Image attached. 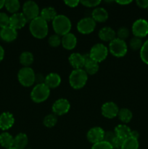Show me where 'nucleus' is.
Instances as JSON below:
<instances>
[{"mask_svg": "<svg viewBox=\"0 0 148 149\" xmlns=\"http://www.w3.org/2000/svg\"><path fill=\"white\" fill-rule=\"evenodd\" d=\"M48 43L52 47H57L61 45V38L60 36L57 34H52L50 36L48 39Z\"/></svg>", "mask_w": 148, "mask_h": 149, "instance_id": "34", "label": "nucleus"}, {"mask_svg": "<svg viewBox=\"0 0 148 149\" xmlns=\"http://www.w3.org/2000/svg\"><path fill=\"white\" fill-rule=\"evenodd\" d=\"M89 54L93 61L99 63L106 59L108 55V49L103 44L97 43L91 47Z\"/></svg>", "mask_w": 148, "mask_h": 149, "instance_id": "7", "label": "nucleus"}, {"mask_svg": "<svg viewBox=\"0 0 148 149\" xmlns=\"http://www.w3.org/2000/svg\"><path fill=\"white\" fill-rule=\"evenodd\" d=\"M96 22L91 17H86L81 19L77 23V29L82 34H89L95 29Z\"/></svg>", "mask_w": 148, "mask_h": 149, "instance_id": "9", "label": "nucleus"}, {"mask_svg": "<svg viewBox=\"0 0 148 149\" xmlns=\"http://www.w3.org/2000/svg\"><path fill=\"white\" fill-rule=\"evenodd\" d=\"M91 149H113V148L109 143L102 141L97 143L93 144Z\"/></svg>", "mask_w": 148, "mask_h": 149, "instance_id": "37", "label": "nucleus"}, {"mask_svg": "<svg viewBox=\"0 0 148 149\" xmlns=\"http://www.w3.org/2000/svg\"><path fill=\"white\" fill-rule=\"evenodd\" d=\"M123 140H121L120 138H119L118 137L116 136L115 138L113 140V142L111 143V144H110V145L113 146V149H114V148L120 149V148H121V146H122V144H123Z\"/></svg>", "mask_w": 148, "mask_h": 149, "instance_id": "40", "label": "nucleus"}, {"mask_svg": "<svg viewBox=\"0 0 148 149\" xmlns=\"http://www.w3.org/2000/svg\"><path fill=\"white\" fill-rule=\"evenodd\" d=\"M14 138L8 132H2L0 134V145L6 149L13 147Z\"/></svg>", "mask_w": 148, "mask_h": 149, "instance_id": "26", "label": "nucleus"}, {"mask_svg": "<svg viewBox=\"0 0 148 149\" xmlns=\"http://www.w3.org/2000/svg\"><path fill=\"white\" fill-rule=\"evenodd\" d=\"M57 122V116L54 113H49L46 115L43 120V124L48 128H52L56 125Z\"/></svg>", "mask_w": 148, "mask_h": 149, "instance_id": "31", "label": "nucleus"}, {"mask_svg": "<svg viewBox=\"0 0 148 149\" xmlns=\"http://www.w3.org/2000/svg\"><path fill=\"white\" fill-rule=\"evenodd\" d=\"M61 83L60 76L56 73H50L45 77L44 84L49 89H55L59 87Z\"/></svg>", "mask_w": 148, "mask_h": 149, "instance_id": "22", "label": "nucleus"}, {"mask_svg": "<svg viewBox=\"0 0 148 149\" xmlns=\"http://www.w3.org/2000/svg\"><path fill=\"white\" fill-rule=\"evenodd\" d=\"M52 27L56 34L64 36L70 33L72 25L71 20L64 15H57L52 21Z\"/></svg>", "mask_w": 148, "mask_h": 149, "instance_id": "2", "label": "nucleus"}, {"mask_svg": "<svg viewBox=\"0 0 148 149\" xmlns=\"http://www.w3.org/2000/svg\"><path fill=\"white\" fill-rule=\"evenodd\" d=\"M61 45L65 49L71 50L74 49L77 45V38L73 33H68L61 38Z\"/></svg>", "mask_w": 148, "mask_h": 149, "instance_id": "18", "label": "nucleus"}, {"mask_svg": "<svg viewBox=\"0 0 148 149\" xmlns=\"http://www.w3.org/2000/svg\"><path fill=\"white\" fill-rule=\"evenodd\" d=\"M118 106L113 102L104 103L101 107L102 114L107 119H113V118L118 116Z\"/></svg>", "mask_w": 148, "mask_h": 149, "instance_id": "13", "label": "nucleus"}, {"mask_svg": "<svg viewBox=\"0 0 148 149\" xmlns=\"http://www.w3.org/2000/svg\"><path fill=\"white\" fill-rule=\"evenodd\" d=\"M17 36V31L11 26H7L0 30V38L6 42H13Z\"/></svg>", "mask_w": 148, "mask_h": 149, "instance_id": "16", "label": "nucleus"}, {"mask_svg": "<svg viewBox=\"0 0 148 149\" xmlns=\"http://www.w3.org/2000/svg\"><path fill=\"white\" fill-rule=\"evenodd\" d=\"M19 82L23 87H31L36 82V74L30 67H23L17 74Z\"/></svg>", "mask_w": 148, "mask_h": 149, "instance_id": "5", "label": "nucleus"}, {"mask_svg": "<svg viewBox=\"0 0 148 149\" xmlns=\"http://www.w3.org/2000/svg\"><path fill=\"white\" fill-rule=\"evenodd\" d=\"M52 109L54 114L56 116H62L69 111L71 104L66 99L59 98L53 103Z\"/></svg>", "mask_w": 148, "mask_h": 149, "instance_id": "11", "label": "nucleus"}, {"mask_svg": "<svg viewBox=\"0 0 148 149\" xmlns=\"http://www.w3.org/2000/svg\"><path fill=\"white\" fill-rule=\"evenodd\" d=\"M28 138L25 133H19L14 138L13 147L17 149H24L27 146Z\"/></svg>", "mask_w": 148, "mask_h": 149, "instance_id": "24", "label": "nucleus"}, {"mask_svg": "<svg viewBox=\"0 0 148 149\" xmlns=\"http://www.w3.org/2000/svg\"><path fill=\"white\" fill-rule=\"evenodd\" d=\"M50 95V89L44 84H37L31 90L30 98L35 103H42L48 99Z\"/></svg>", "mask_w": 148, "mask_h": 149, "instance_id": "4", "label": "nucleus"}, {"mask_svg": "<svg viewBox=\"0 0 148 149\" xmlns=\"http://www.w3.org/2000/svg\"><path fill=\"white\" fill-rule=\"evenodd\" d=\"M132 33L136 37H145L148 34V22L145 19L136 20L132 25Z\"/></svg>", "mask_w": 148, "mask_h": 149, "instance_id": "10", "label": "nucleus"}, {"mask_svg": "<svg viewBox=\"0 0 148 149\" xmlns=\"http://www.w3.org/2000/svg\"><path fill=\"white\" fill-rule=\"evenodd\" d=\"M27 22L28 20L23 14V13H15L10 17V26L15 30L24 27Z\"/></svg>", "mask_w": 148, "mask_h": 149, "instance_id": "14", "label": "nucleus"}, {"mask_svg": "<svg viewBox=\"0 0 148 149\" xmlns=\"http://www.w3.org/2000/svg\"><path fill=\"white\" fill-rule=\"evenodd\" d=\"M64 2L69 7L73 8V7H77L78 5V4L80 3V1H77V0H68V1H65Z\"/></svg>", "mask_w": 148, "mask_h": 149, "instance_id": "42", "label": "nucleus"}, {"mask_svg": "<svg viewBox=\"0 0 148 149\" xmlns=\"http://www.w3.org/2000/svg\"><path fill=\"white\" fill-rule=\"evenodd\" d=\"M10 26V17L4 13H0V28L3 29Z\"/></svg>", "mask_w": 148, "mask_h": 149, "instance_id": "36", "label": "nucleus"}, {"mask_svg": "<svg viewBox=\"0 0 148 149\" xmlns=\"http://www.w3.org/2000/svg\"><path fill=\"white\" fill-rule=\"evenodd\" d=\"M118 116L119 119L122 122H123L125 124H127L129 122H130V121L132 119L133 113H132V112L129 109L123 108V109H119Z\"/></svg>", "mask_w": 148, "mask_h": 149, "instance_id": "28", "label": "nucleus"}, {"mask_svg": "<svg viewBox=\"0 0 148 149\" xmlns=\"http://www.w3.org/2000/svg\"><path fill=\"white\" fill-rule=\"evenodd\" d=\"M7 149H17V148H15V147H11V148H7Z\"/></svg>", "mask_w": 148, "mask_h": 149, "instance_id": "48", "label": "nucleus"}, {"mask_svg": "<svg viewBox=\"0 0 148 149\" xmlns=\"http://www.w3.org/2000/svg\"><path fill=\"white\" fill-rule=\"evenodd\" d=\"M57 15V11L53 8V7H48L44 8L40 12V17L46 22L53 21L55 17Z\"/></svg>", "mask_w": 148, "mask_h": 149, "instance_id": "25", "label": "nucleus"}, {"mask_svg": "<svg viewBox=\"0 0 148 149\" xmlns=\"http://www.w3.org/2000/svg\"><path fill=\"white\" fill-rule=\"evenodd\" d=\"M29 29L30 33L36 39H44L47 36L49 31L47 22L45 21L40 16L30 21Z\"/></svg>", "mask_w": 148, "mask_h": 149, "instance_id": "1", "label": "nucleus"}, {"mask_svg": "<svg viewBox=\"0 0 148 149\" xmlns=\"http://www.w3.org/2000/svg\"><path fill=\"white\" fill-rule=\"evenodd\" d=\"M39 7L33 1H27L23 5V14L28 20L31 21L39 16Z\"/></svg>", "mask_w": 148, "mask_h": 149, "instance_id": "8", "label": "nucleus"}, {"mask_svg": "<svg viewBox=\"0 0 148 149\" xmlns=\"http://www.w3.org/2000/svg\"><path fill=\"white\" fill-rule=\"evenodd\" d=\"M99 37L102 41L110 42L116 38V33L111 27L104 26L99 31Z\"/></svg>", "mask_w": 148, "mask_h": 149, "instance_id": "20", "label": "nucleus"}, {"mask_svg": "<svg viewBox=\"0 0 148 149\" xmlns=\"http://www.w3.org/2000/svg\"><path fill=\"white\" fill-rule=\"evenodd\" d=\"M140 58L145 64L148 65V39L143 44L141 48Z\"/></svg>", "mask_w": 148, "mask_h": 149, "instance_id": "32", "label": "nucleus"}, {"mask_svg": "<svg viewBox=\"0 0 148 149\" xmlns=\"http://www.w3.org/2000/svg\"><path fill=\"white\" fill-rule=\"evenodd\" d=\"M114 132L119 138L124 141L127 138H130L131 130L126 125H118L115 127Z\"/></svg>", "mask_w": 148, "mask_h": 149, "instance_id": "23", "label": "nucleus"}, {"mask_svg": "<svg viewBox=\"0 0 148 149\" xmlns=\"http://www.w3.org/2000/svg\"><path fill=\"white\" fill-rule=\"evenodd\" d=\"M88 74L84 69H74L69 76L70 85L75 90H79L86 85Z\"/></svg>", "mask_w": 148, "mask_h": 149, "instance_id": "3", "label": "nucleus"}, {"mask_svg": "<svg viewBox=\"0 0 148 149\" xmlns=\"http://www.w3.org/2000/svg\"><path fill=\"white\" fill-rule=\"evenodd\" d=\"M120 149H139L138 140L131 138V137L127 138L123 141Z\"/></svg>", "mask_w": 148, "mask_h": 149, "instance_id": "30", "label": "nucleus"}, {"mask_svg": "<svg viewBox=\"0 0 148 149\" xmlns=\"http://www.w3.org/2000/svg\"><path fill=\"white\" fill-rule=\"evenodd\" d=\"M116 136L117 135H116L115 132H113V131H107V132H105V133H104V141L109 143L110 144H111V143L113 142V141L115 138Z\"/></svg>", "mask_w": 148, "mask_h": 149, "instance_id": "39", "label": "nucleus"}, {"mask_svg": "<svg viewBox=\"0 0 148 149\" xmlns=\"http://www.w3.org/2000/svg\"><path fill=\"white\" fill-rule=\"evenodd\" d=\"M104 133H105V132L103 130L102 127H94L91 128L87 132V140L92 144L97 143L104 141Z\"/></svg>", "mask_w": 148, "mask_h": 149, "instance_id": "12", "label": "nucleus"}, {"mask_svg": "<svg viewBox=\"0 0 148 149\" xmlns=\"http://www.w3.org/2000/svg\"><path fill=\"white\" fill-rule=\"evenodd\" d=\"M20 63L21 65H23L24 67H29L34 61V56L30 52H22L21 55H20Z\"/></svg>", "mask_w": 148, "mask_h": 149, "instance_id": "27", "label": "nucleus"}, {"mask_svg": "<svg viewBox=\"0 0 148 149\" xmlns=\"http://www.w3.org/2000/svg\"><path fill=\"white\" fill-rule=\"evenodd\" d=\"M129 45H130V47L132 49H133V50H138V49H141L142 45H143V43H142V41L140 38L134 36V37H133L130 40Z\"/></svg>", "mask_w": 148, "mask_h": 149, "instance_id": "33", "label": "nucleus"}, {"mask_svg": "<svg viewBox=\"0 0 148 149\" xmlns=\"http://www.w3.org/2000/svg\"><path fill=\"white\" fill-rule=\"evenodd\" d=\"M4 4H5V1H4V0H0V10L2 7H4Z\"/></svg>", "mask_w": 148, "mask_h": 149, "instance_id": "47", "label": "nucleus"}, {"mask_svg": "<svg viewBox=\"0 0 148 149\" xmlns=\"http://www.w3.org/2000/svg\"><path fill=\"white\" fill-rule=\"evenodd\" d=\"M45 78L43 77L42 74H37L36 75V81L38 82V84H41V83H44Z\"/></svg>", "mask_w": 148, "mask_h": 149, "instance_id": "43", "label": "nucleus"}, {"mask_svg": "<svg viewBox=\"0 0 148 149\" xmlns=\"http://www.w3.org/2000/svg\"><path fill=\"white\" fill-rule=\"evenodd\" d=\"M131 137L138 140L139 138V133L136 130H131Z\"/></svg>", "mask_w": 148, "mask_h": 149, "instance_id": "44", "label": "nucleus"}, {"mask_svg": "<svg viewBox=\"0 0 148 149\" xmlns=\"http://www.w3.org/2000/svg\"><path fill=\"white\" fill-rule=\"evenodd\" d=\"M109 15L103 7H96L91 13V18L97 23H104L108 19Z\"/></svg>", "mask_w": 148, "mask_h": 149, "instance_id": "21", "label": "nucleus"}, {"mask_svg": "<svg viewBox=\"0 0 148 149\" xmlns=\"http://www.w3.org/2000/svg\"><path fill=\"white\" fill-rule=\"evenodd\" d=\"M4 49L0 45V62L4 59Z\"/></svg>", "mask_w": 148, "mask_h": 149, "instance_id": "46", "label": "nucleus"}, {"mask_svg": "<svg viewBox=\"0 0 148 149\" xmlns=\"http://www.w3.org/2000/svg\"><path fill=\"white\" fill-rule=\"evenodd\" d=\"M129 34H130V32L126 27H120V29H118L117 33H116L118 39H120L123 41H125L129 37Z\"/></svg>", "mask_w": 148, "mask_h": 149, "instance_id": "35", "label": "nucleus"}, {"mask_svg": "<svg viewBox=\"0 0 148 149\" xmlns=\"http://www.w3.org/2000/svg\"><path fill=\"white\" fill-rule=\"evenodd\" d=\"M84 60H85V64H84V71L87 74L89 75H94L99 71V64L98 63L93 61L89 56V54L84 55Z\"/></svg>", "mask_w": 148, "mask_h": 149, "instance_id": "17", "label": "nucleus"}, {"mask_svg": "<svg viewBox=\"0 0 148 149\" xmlns=\"http://www.w3.org/2000/svg\"><path fill=\"white\" fill-rule=\"evenodd\" d=\"M136 4L139 7L143 9H148V0H137L136 1Z\"/></svg>", "mask_w": 148, "mask_h": 149, "instance_id": "41", "label": "nucleus"}, {"mask_svg": "<svg viewBox=\"0 0 148 149\" xmlns=\"http://www.w3.org/2000/svg\"><path fill=\"white\" fill-rule=\"evenodd\" d=\"M80 3L87 7H97V6L100 5L101 3V1L100 0H93V1L86 0V1H80Z\"/></svg>", "mask_w": 148, "mask_h": 149, "instance_id": "38", "label": "nucleus"}, {"mask_svg": "<svg viewBox=\"0 0 148 149\" xmlns=\"http://www.w3.org/2000/svg\"><path fill=\"white\" fill-rule=\"evenodd\" d=\"M68 61L74 69H81L84 66V64H85L84 55H81L78 52H74L71 54L68 58Z\"/></svg>", "mask_w": 148, "mask_h": 149, "instance_id": "19", "label": "nucleus"}, {"mask_svg": "<svg viewBox=\"0 0 148 149\" xmlns=\"http://www.w3.org/2000/svg\"><path fill=\"white\" fill-rule=\"evenodd\" d=\"M132 1H127V0H125V1H116V3L120 4V5H127V4H129Z\"/></svg>", "mask_w": 148, "mask_h": 149, "instance_id": "45", "label": "nucleus"}, {"mask_svg": "<svg viewBox=\"0 0 148 149\" xmlns=\"http://www.w3.org/2000/svg\"><path fill=\"white\" fill-rule=\"evenodd\" d=\"M15 118L10 112H4L0 115V129L1 130H7L13 126Z\"/></svg>", "mask_w": 148, "mask_h": 149, "instance_id": "15", "label": "nucleus"}, {"mask_svg": "<svg viewBox=\"0 0 148 149\" xmlns=\"http://www.w3.org/2000/svg\"><path fill=\"white\" fill-rule=\"evenodd\" d=\"M4 7L10 13H17L20 8V3L17 0H7L5 1Z\"/></svg>", "mask_w": 148, "mask_h": 149, "instance_id": "29", "label": "nucleus"}, {"mask_svg": "<svg viewBox=\"0 0 148 149\" xmlns=\"http://www.w3.org/2000/svg\"><path fill=\"white\" fill-rule=\"evenodd\" d=\"M109 51L113 56L117 58L125 56L128 51L126 42L116 37L109 43Z\"/></svg>", "mask_w": 148, "mask_h": 149, "instance_id": "6", "label": "nucleus"}]
</instances>
